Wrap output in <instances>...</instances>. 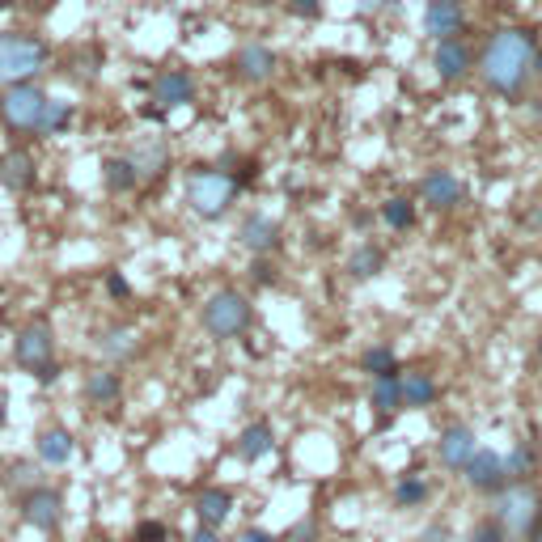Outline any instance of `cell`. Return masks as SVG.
I'll use <instances>...</instances> for the list:
<instances>
[{
	"label": "cell",
	"mask_w": 542,
	"mask_h": 542,
	"mask_svg": "<svg viewBox=\"0 0 542 542\" xmlns=\"http://www.w3.org/2000/svg\"><path fill=\"white\" fill-rule=\"evenodd\" d=\"M34 178H39V166H34V157L26 149H9L5 157H0V187L5 191H30Z\"/></svg>",
	"instance_id": "obj_18"
},
{
	"label": "cell",
	"mask_w": 542,
	"mask_h": 542,
	"mask_svg": "<svg viewBox=\"0 0 542 542\" xmlns=\"http://www.w3.org/2000/svg\"><path fill=\"white\" fill-rule=\"evenodd\" d=\"M475 449H479V441H475V432L466 428V424H449L445 432H441V441H437V458H441V466L445 471H466V462L475 458Z\"/></svg>",
	"instance_id": "obj_16"
},
{
	"label": "cell",
	"mask_w": 542,
	"mask_h": 542,
	"mask_svg": "<svg viewBox=\"0 0 542 542\" xmlns=\"http://www.w3.org/2000/svg\"><path fill=\"white\" fill-rule=\"evenodd\" d=\"M22 517H26V526H34L39 534H51V530H60V521H64V496L56 492V487H30V492H22Z\"/></svg>",
	"instance_id": "obj_9"
},
{
	"label": "cell",
	"mask_w": 542,
	"mask_h": 542,
	"mask_svg": "<svg viewBox=\"0 0 542 542\" xmlns=\"http://www.w3.org/2000/svg\"><path fill=\"white\" fill-rule=\"evenodd\" d=\"M9 483H13V487H22V492H30V487H39V471H34L30 462H17L13 471H9Z\"/></svg>",
	"instance_id": "obj_35"
},
{
	"label": "cell",
	"mask_w": 542,
	"mask_h": 542,
	"mask_svg": "<svg viewBox=\"0 0 542 542\" xmlns=\"http://www.w3.org/2000/svg\"><path fill=\"white\" fill-rule=\"evenodd\" d=\"M466 483L475 487V492H483V496H496L504 483H509V471H504V454H496V449H475V458L466 462Z\"/></svg>",
	"instance_id": "obj_11"
},
{
	"label": "cell",
	"mask_w": 542,
	"mask_h": 542,
	"mask_svg": "<svg viewBox=\"0 0 542 542\" xmlns=\"http://www.w3.org/2000/svg\"><path fill=\"white\" fill-rule=\"evenodd\" d=\"M136 542H170L166 521H140V526H136Z\"/></svg>",
	"instance_id": "obj_36"
},
{
	"label": "cell",
	"mask_w": 542,
	"mask_h": 542,
	"mask_svg": "<svg viewBox=\"0 0 542 542\" xmlns=\"http://www.w3.org/2000/svg\"><path fill=\"white\" fill-rule=\"evenodd\" d=\"M13 360L26 373H39L47 365H56V335H51L47 322H26L13 339Z\"/></svg>",
	"instance_id": "obj_8"
},
{
	"label": "cell",
	"mask_w": 542,
	"mask_h": 542,
	"mask_svg": "<svg viewBox=\"0 0 542 542\" xmlns=\"http://www.w3.org/2000/svg\"><path fill=\"white\" fill-rule=\"evenodd\" d=\"M420 542H454V530L441 526V521H437V526H428V530L420 534Z\"/></svg>",
	"instance_id": "obj_39"
},
{
	"label": "cell",
	"mask_w": 542,
	"mask_h": 542,
	"mask_svg": "<svg viewBox=\"0 0 542 542\" xmlns=\"http://www.w3.org/2000/svg\"><path fill=\"white\" fill-rule=\"evenodd\" d=\"M466 542H509V534L500 530L496 517H487V521H479V526L471 530V538H466Z\"/></svg>",
	"instance_id": "obj_33"
},
{
	"label": "cell",
	"mask_w": 542,
	"mask_h": 542,
	"mask_svg": "<svg viewBox=\"0 0 542 542\" xmlns=\"http://www.w3.org/2000/svg\"><path fill=\"white\" fill-rule=\"evenodd\" d=\"M534 77L542 81V47H538V60H534Z\"/></svg>",
	"instance_id": "obj_46"
},
{
	"label": "cell",
	"mask_w": 542,
	"mask_h": 542,
	"mask_svg": "<svg viewBox=\"0 0 542 542\" xmlns=\"http://www.w3.org/2000/svg\"><path fill=\"white\" fill-rule=\"evenodd\" d=\"M34 449H39V462L47 466H68L72 458H77V437H72L68 428H47L39 441H34Z\"/></svg>",
	"instance_id": "obj_23"
},
{
	"label": "cell",
	"mask_w": 542,
	"mask_h": 542,
	"mask_svg": "<svg viewBox=\"0 0 542 542\" xmlns=\"http://www.w3.org/2000/svg\"><path fill=\"white\" fill-rule=\"evenodd\" d=\"M47 89L34 81H17L0 89V123L17 136H39V123L47 111Z\"/></svg>",
	"instance_id": "obj_6"
},
{
	"label": "cell",
	"mask_w": 542,
	"mask_h": 542,
	"mask_svg": "<svg viewBox=\"0 0 542 542\" xmlns=\"http://www.w3.org/2000/svg\"><path fill=\"white\" fill-rule=\"evenodd\" d=\"M238 542H280V538H276V534H267V530H259V526H255V530H246V534H242Z\"/></svg>",
	"instance_id": "obj_41"
},
{
	"label": "cell",
	"mask_w": 542,
	"mask_h": 542,
	"mask_svg": "<svg viewBox=\"0 0 542 542\" xmlns=\"http://www.w3.org/2000/svg\"><path fill=\"white\" fill-rule=\"evenodd\" d=\"M238 195H242L238 178L216 170V166H195L187 174V204L200 221H221V216H229V208L238 204Z\"/></svg>",
	"instance_id": "obj_4"
},
{
	"label": "cell",
	"mask_w": 542,
	"mask_h": 542,
	"mask_svg": "<svg viewBox=\"0 0 542 542\" xmlns=\"http://www.w3.org/2000/svg\"><path fill=\"white\" fill-rule=\"evenodd\" d=\"M102 183L106 191H115V195H128L140 187V174L132 166V157H106L102 161Z\"/></svg>",
	"instance_id": "obj_25"
},
{
	"label": "cell",
	"mask_w": 542,
	"mask_h": 542,
	"mask_svg": "<svg viewBox=\"0 0 542 542\" xmlns=\"http://www.w3.org/2000/svg\"><path fill=\"white\" fill-rule=\"evenodd\" d=\"M106 293H111L115 301H123V297H132V284L123 280V271H111V276H106Z\"/></svg>",
	"instance_id": "obj_38"
},
{
	"label": "cell",
	"mask_w": 542,
	"mask_h": 542,
	"mask_svg": "<svg viewBox=\"0 0 542 542\" xmlns=\"http://www.w3.org/2000/svg\"><path fill=\"white\" fill-rule=\"evenodd\" d=\"M382 221L390 225V229H411L415 225V204L411 200H403V195H394V200H386L382 204Z\"/></svg>",
	"instance_id": "obj_30"
},
{
	"label": "cell",
	"mask_w": 542,
	"mask_h": 542,
	"mask_svg": "<svg viewBox=\"0 0 542 542\" xmlns=\"http://www.w3.org/2000/svg\"><path fill=\"white\" fill-rule=\"evenodd\" d=\"M51 64V43L30 30H5L0 34V85L34 81Z\"/></svg>",
	"instance_id": "obj_2"
},
{
	"label": "cell",
	"mask_w": 542,
	"mask_h": 542,
	"mask_svg": "<svg viewBox=\"0 0 542 542\" xmlns=\"http://www.w3.org/2000/svg\"><path fill=\"white\" fill-rule=\"evenodd\" d=\"M318 538V526H314V517H305V521H297L293 530H288L280 542H314Z\"/></svg>",
	"instance_id": "obj_37"
},
{
	"label": "cell",
	"mask_w": 542,
	"mask_h": 542,
	"mask_svg": "<svg viewBox=\"0 0 542 542\" xmlns=\"http://www.w3.org/2000/svg\"><path fill=\"white\" fill-rule=\"evenodd\" d=\"M288 13H293L297 22H318V17H322V0H288Z\"/></svg>",
	"instance_id": "obj_34"
},
{
	"label": "cell",
	"mask_w": 542,
	"mask_h": 542,
	"mask_svg": "<svg viewBox=\"0 0 542 542\" xmlns=\"http://www.w3.org/2000/svg\"><path fill=\"white\" fill-rule=\"evenodd\" d=\"M492 517L500 521V530L509 534L513 542H526L530 530L538 526V517H542L538 487L526 483V479H509V483H504L500 492L492 496Z\"/></svg>",
	"instance_id": "obj_3"
},
{
	"label": "cell",
	"mask_w": 542,
	"mask_h": 542,
	"mask_svg": "<svg viewBox=\"0 0 542 542\" xmlns=\"http://www.w3.org/2000/svg\"><path fill=\"white\" fill-rule=\"evenodd\" d=\"M462 195H466V187H462V178H458L454 170H428V174L420 178V204L432 208V212L458 208Z\"/></svg>",
	"instance_id": "obj_10"
},
{
	"label": "cell",
	"mask_w": 542,
	"mask_h": 542,
	"mask_svg": "<svg viewBox=\"0 0 542 542\" xmlns=\"http://www.w3.org/2000/svg\"><path fill=\"white\" fill-rule=\"evenodd\" d=\"M200 322H204V331L221 343L242 339L250 327H255V305H250V297L238 293V288H221V293H212L204 301Z\"/></svg>",
	"instance_id": "obj_5"
},
{
	"label": "cell",
	"mask_w": 542,
	"mask_h": 542,
	"mask_svg": "<svg viewBox=\"0 0 542 542\" xmlns=\"http://www.w3.org/2000/svg\"><path fill=\"white\" fill-rule=\"evenodd\" d=\"M394 500H399V509H415V504L428 500V483L420 475H403L399 487H394Z\"/></svg>",
	"instance_id": "obj_31"
},
{
	"label": "cell",
	"mask_w": 542,
	"mask_h": 542,
	"mask_svg": "<svg viewBox=\"0 0 542 542\" xmlns=\"http://www.w3.org/2000/svg\"><path fill=\"white\" fill-rule=\"evenodd\" d=\"M382 267H386V250L373 246V242H360L348 255V276L352 280H373V276H382Z\"/></svg>",
	"instance_id": "obj_26"
},
{
	"label": "cell",
	"mask_w": 542,
	"mask_h": 542,
	"mask_svg": "<svg viewBox=\"0 0 542 542\" xmlns=\"http://www.w3.org/2000/svg\"><path fill=\"white\" fill-rule=\"evenodd\" d=\"M534 466H538V454L530 445H517L513 454H504V471H509V479H526Z\"/></svg>",
	"instance_id": "obj_32"
},
{
	"label": "cell",
	"mask_w": 542,
	"mask_h": 542,
	"mask_svg": "<svg viewBox=\"0 0 542 542\" xmlns=\"http://www.w3.org/2000/svg\"><path fill=\"white\" fill-rule=\"evenodd\" d=\"M538 360H542V335H538Z\"/></svg>",
	"instance_id": "obj_48"
},
{
	"label": "cell",
	"mask_w": 542,
	"mask_h": 542,
	"mask_svg": "<svg viewBox=\"0 0 542 542\" xmlns=\"http://www.w3.org/2000/svg\"><path fill=\"white\" fill-rule=\"evenodd\" d=\"M360 369H365L369 377L399 373V356H394V348H386V343H377V348H369L365 356H360Z\"/></svg>",
	"instance_id": "obj_29"
},
{
	"label": "cell",
	"mask_w": 542,
	"mask_h": 542,
	"mask_svg": "<svg viewBox=\"0 0 542 542\" xmlns=\"http://www.w3.org/2000/svg\"><path fill=\"white\" fill-rule=\"evenodd\" d=\"M5 424H9V390L0 386V428H5Z\"/></svg>",
	"instance_id": "obj_43"
},
{
	"label": "cell",
	"mask_w": 542,
	"mask_h": 542,
	"mask_svg": "<svg viewBox=\"0 0 542 542\" xmlns=\"http://www.w3.org/2000/svg\"><path fill=\"white\" fill-rule=\"evenodd\" d=\"M276 68H280L276 51L263 47V43H246V47H238V56H233V72H238V81H246V85L271 81L276 77Z\"/></svg>",
	"instance_id": "obj_15"
},
{
	"label": "cell",
	"mask_w": 542,
	"mask_h": 542,
	"mask_svg": "<svg viewBox=\"0 0 542 542\" xmlns=\"http://www.w3.org/2000/svg\"><path fill=\"white\" fill-rule=\"evenodd\" d=\"M369 407L390 420L394 411H403V373H386V377H373L369 386Z\"/></svg>",
	"instance_id": "obj_24"
},
{
	"label": "cell",
	"mask_w": 542,
	"mask_h": 542,
	"mask_svg": "<svg viewBox=\"0 0 542 542\" xmlns=\"http://www.w3.org/2000/svg\"><path fill=\"white\" fill-rule=\"evenodd\" d=\"M187 542H221V534H216L212 526H200V530H195V534H191Z\"/></svg>",
	"instance_id": "obj_42"
},
{
	"label": "cell",
	"mask_w": 542,
	"mask_h": 542,
	"mask_svg": "<svg viewBox=\"0 0 542 542\" xmlns=\"http://www.w3.org/2000/svg\"><path fill=\"white\" fill-rule=\"evenodd\" d=\"M94 348H98V356L106 360V365H128V360L140 352V335H136V327H128V322H115V327L98 331Z\"/></svg>",
	"instance_id": "obj_17"
},
{
	"label": "cell",
	"mask_w": 542,
	"mask_h": 542,
	"mask_svg": "<svg viewBox=\"0 0 542 542\" xmlns=\"http://www.w3.org/2000/svg\"><path fill=\"white\" fill-rule=\"evenodd\" d=\"M526 542H542V517H538V526L530 530V538H526Z\"/></svg>",
	"instance_id": "obj_45"
},
{
	"label": "cell",
	"mask_w": 542,
	"mask_h": 542,
	"mask_svg": "<svg viewBox=\"0 0 542 542\" xmlns=\"http://www.w3.org/2000/svg\"><path fill=\"white\" fill-rule=\"evenodd\" d=\"M81 394H85L89 407H115V403L123 399V382H119L115 369H94V373L85 377Z\"/></svg>",
	"instance_id": "obj_22"
},
{
	"label": "cell",
	"mask_w": 542,
	"mask_h": 542,
	"mask_svg": "<svg viewBox=\"0 0 542 542\" xmlns=\"http://www.w3.org/2000/svg\"><path fill=\"white\" fill-rule=\"evenodd\" d=\"M437 394L441 386L432 373H403V407H432Z\"/></svg>",
	"instance_id": "obj_27"
},
{
	"label": "cell",
	"mask_w": 542,
	"mask_h": 542,
	"mask_svg": "<svg viewBox=\"0 0 542 542\" xmlns=\"http://www.w3.org/2000/svg\"><path fill=\"white\" fill-rule=\"evenodd\" d=\"M238 242L255 259H267L271 250H280V221H271L267 212H250V216H242V225H238Z\"/></svg>",
	"instance_id": "obj_12"
},
{
	"label": "cell",
	"mask_w": 542,
	"mask_h": 542,
	"mask_svg": "<svg viewBox=\"0 0 542 542\" xmlns=\"http://www.w3.org/2000/svg\"><path fill=\"white\" fill-rule=\"evenodd\" d=\"M149 98H153V106H149L153 119L170 115V111H183V106L195 102V77L183 68H161L149 85Z\"/></svg>",
	"instance_id": "obj_7"
},
{
	"label": "cell",
	"mask_w": 542,
	"mask_h": 542,
	"mask_svg": "<svg viewBox=\"0 0 542 542\" xmlns=\"http://www.w3.org/2000/svg\"><path fill=\"white\" fill-rule=\"evenodd\" d=\"M128 157H132V166L140 174V183H153V178H161L170 170V144L166 140H140Z\"/></svg>",
	"instance_id": "obj_19"
},
{
	"label": "cell",
	"mask_w": 542,
	"mask_h": 542,
	"mask_svg": "<svg viewBox=\"0 0 542 542\" xmlns=\"http://www.w3.org/2000/svg\"><path fill=\"white\" fill-rule=\"evenodd\" d=\"M72 123H77V102L47 98V111H43V123H39V136H64Z\"/></svg>",
	"instance_id": "obj_28"
},
{
	"label": "cell",
	"mask_w": 542,
	"mask_h": 542,
	"mask_svg": "<svg viewBox=\"0 0 542 542\" xmlns=\"http://www.w3.org/2000/svg\"><path fill=\"white\" fill-rule=\"evenodd\" d=\"M5 9H17V0H0V13H5Z\"/></svg>",
	"instance_id": "obj_47"
},
{
	"label": "cell",
	"mask_w": 542,
	"mask_h": 542,
	"mask_svg": "<svg viewBox=\"0 0 542 542\" xmlns=\"http://www.w3.org/2000/svg\"><path fill=\"white\" fill-rule=\"evenodd\" d=\"M534 60H538V34L526 26H504L496 34H487L475 68L492 94L517 98L534 81Z\"/></svg>",
	"instance_id": "obj_1"
},
{
	"label": "cell",
	"mask_w": 542,
	"mask_h": 542,
	"mask_svg": "<svg viewBox=\"0 0 542 542\" xmlns=\"http://www.w3.org/2000/svg\"><path fill=\"white\" fill-rule=\"evenodd\" d=\"M382 5H386V0H360V13H377Z\"/></svg>",
	"instance_id": "obj_44"
},
{
	"label": "cell",
	"mask_w": 542,
	"mask_h": 542,
	"mask_svg": "<svg viewBox=\"0 0 542 542\" xmlns=\"http://www.w3.org/2000/svg\"><path fill=\"white\" fill-rule=\"evenodd\" d=\"M255 280H259V284H276L280 276H276V267H267V263L259 259V263H255Z\"/></svg>",
	"instance_id": "obj_40"
},
{
	"label": "cell",
	"mask_w": 542,
	"mask_h": 542,
	"mask_svg": "<svg viewBox=\"0 0 542 542\" xmlns=\"http://www.w3.org/2000/svg\"><path fill=\"white\" fill-rule=\"evenodd\" d=\"M233 513V492L229 487H204L200 496H195V517H200V526H212L221 530Z\"/></svg>",
	"instance_id": "obj_20"
},
{
	"label": "cell",
	"mask_w": 542,
	"mask_h": 542,
	"mask_svg": "<svg viewBox=\"0 0 542 542\" xmlns=\"http://www.w3.org/2000/svg\"><path fill=\"white\" fill-rule=\"evenodd\" d=\"M271 449H276V428H271L267 420H250L238 432V458L242 462H263Z\"/></svg>",
	"instance_id": "obj_21"
},
{
	"label": "cell",
	"mask_w": 542,
	"mask_h": 542,
	"mask_svg": "<svg viewBox=\"0 0 542 542\" xmlns=\"http://www.w3.org/2000/svg\"><path fill=\"white\" fill-rule=\"evenodd\" d=\"M466 30V0H428L424 34L428 39H454Z\"/></svg>",
	"instance_id": "obj_14"
},
{
	"label": "cell",
	"mask_w": 542,
	"mask_h": 542,
	"mask_svg": "<svg viewBox=\"0 0 542 542\" xmlns=\"http://www.w3.org/2000/svg\"><path fill=\"white\" fill-rule=\"evenodd\" d=\"M432 68H437L441 81H462L466 72L475 68V51L471 43L454 34V39H437V51H432Z\"/></svg>",
	"instance_id": "obj_13"
}]
</instances>
